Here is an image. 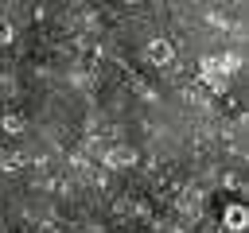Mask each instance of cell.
I'll list each match as a JSON object with an SVG mask.
<instances>
[{"label": "cell", "instance_id": "5b68a950", "mask_svg": "<svg viewBox=\"0 0 249 233\" xmlns=\"http://www.w3.org/2000/svg\"><path fill=\"white\" fill-rule=\"evenodd\" d=\"M121 4H140V0H121Z\"/></svg>", "mask_w": 249, "mask_h": 233}, {"label": "cell", "instance_id": "7a4b0ae2", "mask_svg": "<svg viewBox=\"0 0 249 233\" xmlns=\"http://www.w3.org/2000/svg\"><path fill=\"white\" fill-rule=\"evenodd\" d=\"M222 225H226L230 233H245V225H249V210H245V202H230V206L222 210Z\"/></svg>", "mask_w": 249, "mask_h": 233}, {"label": "cell", "instance_id": "3957f363", "mask_svg": "<svg viewBox=\"0 0 249 233\" xmlns=\"http://www.w3.org/2000/svg\"><path fill=\"white\" fill-rule=\"evenodd\" d=\"M0 128H4L8 136H19V132L27 128V120H23L19 113H4V116H0Z\"/></svg>", "mask_w": 249, "mask_h": 233}, {"label": "cell", "instance_id": "277c9868", "mask_svg": "<svg viewBox=\"0 0 249 233\" xmlns=\"http://www.w3.org/2000/svg\"><path fill=\"white\" fill-rule=\"evenodd\" d=\"M12 39H16V27H12L8 19H0V47H8Z\"/></svg>", "mask_w": 249, "mask_h": 233}, {"label": "cell", "instance_id": "6da1fadb", "mask_svg": "<svg viewBox=\"0 0 249 233\" xmlns=\"http://www.w3.org/2000/svg\"><path fill=\"white\" fill-rule=\"evenodd\" d=\"M148 62L152 66H171L175 62V43L171 39H148Z\"/></svg>", "mask_w": 249, "mask_h": 233}]
</instances>
